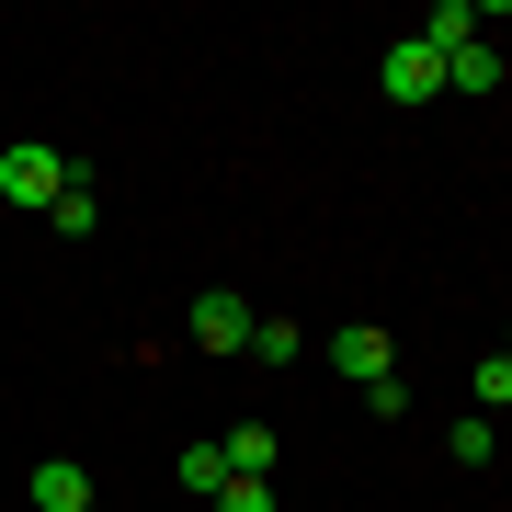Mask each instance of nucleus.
<instances>
[{"instance_id":"8","label":"nucleus","mask_w":512,"mask_h":512,"mask_svg":"<svg viewBox=\"0 0 512 512\" xmlns=\"http://www.w3.org/2000/svg\"><path fill=\"white\" fill-rule=\"evenodd\" d=\"M217 444H228V478H274V433H262V421H239Z\"/></svg>"},{"instance_id":"11","label":"nucleus","mask_w":512,"mask_h":512,"mask_svg":"<svg viewBox=\"0 0 512 512\" xmlns=\"http://www.w3.org/2000/svg\"><path fill=\"white\" fill-rule=\"evenodd\" d=\"M467 399H478V421H490V410H512V353H490V365L467 376Z\"/></svg>"},{"instance_id":"3","label":"nucleus","mask_w":512,"mask_h":512,"mask_svg":"<svg viewBox=\"0 0 512 512\" xmlns=\"http://www.w3.org/2000/svg\"><path fill=\"white\" fill-rule=\"evenodd\" d=\"M376 92H387V103H433V92H444V57L421 46V35H399V46L376 57Z\"/></svg>"},{"instance_id":"9","label":"nucleus","mask_w":512,"mask_h":512,"mask_svg":"<svg viewBox=\"0 0 512 512\" xmlns=\"http://www.w3.org/2000/svg\"><path fill=\"white\" fill-rule=\"evenodd\" d=\"M92 217H103V205H92V183H69V194L46 205V228H57V239H92Z\"/></svg>"},{"instance_id":"10","label":"nucleus","mask_w":512,"mask_h":512,"mask_svg":"<svg viewBox=\"0 0 512 512\" xmlns=\"http://www.w3.org/2000/svg\"><path fill=\"white\" fill-rule=\"evenodd\" d=\"M183 490H205V501L228 490V444H183Z\"/></svg>"},{"instance_id":"5","label":"nucleus","mask_w":512,"mask_h":512,"mask_svg":"<svg viewBox=\"0 0 512 512\" xmlns=\"http://www.w3.org/2000/svg\"><path fill=\"white\" fill-rule=\"evenodd\" d=\"M512 80V57L490 46V35H467V46H444V92H501Z\"/></svg>"},{"instance_id":"6","label":"nucleus","mask_w":512,"mask_h":512,"mask_svg":"<svg viewBox=\"0 0 512 512\" xmlns=\"http://www.w3.org/2000/svg\"><path fill=\"white\" fill-rule=\"evenodd\" d=\"M23 490H35V512H92V478H80L69 456H46L35 478H23Z\"/></svg>"},{"instance_id":"2","label":"nucleus","mask_w":512,"mask_h":512,"mask_svg":"<svg viewBox=\"0 0 512 512\" xmlns=\"http://www.w3.org/2000/svg\"><path fill=\"white\" fill-rule=\"evenodd\" d=\"M251 296H228V285H205L194 296V308H183V330H194V353H239V342H251Z\"/></svg>"},{"instance_id":"7","label":"nucleus","mask_w":512,"mask_h":512,"mask_svg":"<svg viewBox=\"0 0 512 512\" xmlns=\"http://www.w3.org/2000/svg\"><path fill=\"white\" fill-rule=\"evenodd\" d=\"M239 353H251V365H296V353H308V330H296L285 308H262V319H251V342H239Z\"/></svg>"},{"instance_id":"4","label":"nucleus","mask_w":512,"mask_h":512,"mask_svg":"<svg viewBox=\"0 0 512 512\" xmlns=\"http://www.w3.org/2000/svg\"><path fill=\"white\" fill-rule=\"evenodd\" d=\"M330 365H342L353 387H376V376H399V342H387L376 319H353V330H330Z\"/></svg>"},{"instance_id":"12","label":"nucleus","mask_w":512,"mask_h":512,"mask_svg":"<svg viewBox=\"0 0 512 512\" xmlns=\"http://www.w3.org/2000/svg\"><path fill=\"white\" fill-rule=\"evenodd\" d=\"M217 512H274V478H228V490H217Z\"/></svg>"},{"instance_id":"1","label":"nucleus","mask_w":512,"mask_h":512,"mask_svg":"<svg viewBox=\"0 0 512 512\" xmlns=\"http://www.w3.org/2000/svg\"><path fill=\"white\" fill-rule=\"evenodd\" d=\"M69 183H80V171L57 160L46 137H23V148H0V205H23V217H46V205L69 194Z\"/></svg>"},{"instance_id":"13","label":"nucleus","mask_w":512,"mask_h":512,"mask_svg":"<svg viewBox=\"0 0 512 512\" xmlns=\"http://www.w3.org/2000/svg\"><path fill=\"white\" fill-rule=\"evenodd\" d=\"M501 353H512V342H501Z\"/></svg>"}]
</instances>
